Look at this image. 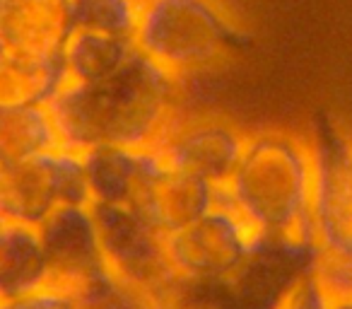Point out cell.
Listing matches in <instances>:
<instances>
[{"mask_svg":"<svg viewBox=\"0 0 352 309\" xmlns=\"http://www.w3.org/2000/svg\"><path fill=\"white\" fill-rule=\"evenodd\" d=\"M314 182L316 152L287 131L246 133L225 198L261 239L314 246Z\"/></svg>","mask_w":352,"mask_h":309,"instance_id":"7a4b0ae2","label":"cell"},{"mask_svg":"<svg viewBox=\"0 0 352 309\" xmlns=\"http://www.w3.org/2000/svg\"><path fill=\"white\" fill-rule=\"evenodd\" d=\"M162 239L171 270L186 283H222L261 242H268L256 235L254 227L225 198L222 189H217V201L210 211Z\"/></svg>","mask_w":352,"mask_h":309,"instance_id":"277c9868","label":"cell"},{"mask_svg":"<svg viewBox=\"0 0 352 309\" xmlns=\"http://www.w3.org/2000/svg\"><path fill=\"white\" fill-rule=\"evenodd\" d=\"M152 158H155L152 147L97 145L82 150L89 203L133 208Z\"/></svg>","mask_w":352,"mask_h":309,"instance_id":"8fae6325","label":"cell"},{"mask_svg":"<svg viewBox=\"0 0 352 309\" xmlns=\"http://www.w3.org/2000/svg\"><path fill=\"white\" fill-rule=\"evenodd\" d=\"M99 246L109 270L147 290L157 304L174 290L179 278L164 254V239L142 213L131 206L89 203Z\"/></svg>","mask_w":352,"mask_h":309,"instance_id":"8992f818","label":"cell"},{"mask_svg":"<svg viewBox=\"0 0 352 309\" xmlns=\"http://www.w3.org/2000/svg\"><path fill=\"white\" fill-rule=\"evenodd\" d=\"M68 203H89L82 152L60 145L0 169V213L8 222L39 227Z\"/></svg>","mask_w":352,"mask_h":309,"instance_id":"5b68a950","label":"cell"},{"mask_svg":"<svg viewBox=\"0 0 352 309\" xmlns=\"http://www.w3.org/2000/svg\"><path fill=\"white\" fill-rule=\"evenodd\" d=\"M135 49L138 46L131 36L73 30L63 46L60 61H63L68 83H97L116 73L135 54Z\"/></svg>","mask_w":352,"mask_h":309,"instance_id":"4fadbf2b","label":"cell"},{"mask_svg":"<svg viewBox=\"0 0 352 309\" xmlns=\"http://www.w3.org/2000/svg\"><path fill=\"white\" fill-rule=\"evenodd\" d=\"M244 140L246 133L225 118L182 114L155 150L166 162L188 169L222 189L239 162Z\"/></svg>","mask_w":352,"mask_h":309,"instance_id":"52a82bcc","label":"cell"},{"mask_svg":"<svg viewBox=\"0 0 352 309\" xmlns=\"http://www.w3.org/2000/svg\"><path fill=\"white\" fill-rule=\"evenodd\" d=\"M326 309H352V297H338V299H328Z\"/></svg>","mask_w":352,"mask_h":309,"instance_id":"ffe728a7","label":"cell"},{"mask_svg":"<svg viewBox=\"0 0 352 309\" xmlns=\"http://www.w3.org/2000/svg\"><path fill=\"white\" fill-rule=\"evenodd\" d=\"M49 280L44 246L36 227L8 222L0 239V299L30 292Z\"/></svg>","mask_w":352,"mask_h":309,"instance_id":"5bb4252c","label":"cell"},{"mask_svg":"<svg viewBox=\"0 0 352 309\" xmlns=\"http://www.w3.org/2000/svg\"><path fill=\"white\" fill-rule=\"evenodd\" d=\"M239 27L217 0H142L138 51L186 83L212 70L239 44Z\"/></svg>","mask_w":352,"mask_h":309,"instance_id":"3957f363","label":"cell"},{"mask_svg":"<svg viewBox=\"0 0 352 309\" xmlns=\"http://www.w3.org/2000/svg\"><path fill=\"white\" fill-rule=\"evenodd\" d=\"M78 309H160L147 290L118 278L104 266L75 292Z\"/></svg>","mask_w":352,"mask_h":309,"instance_id":"2e32d148","label":"cell"},{"mask_svg":"<svg viewBox=\"0 0 352 309\" xmlns=\"http://www.w3.org/2000/svg\"><path fill=\"white\" fill-rule=\"evenodd\" d=\"M160 309H234L222 283H186L179 280L160 302Z\"/></svg>","mask_w":352,"mask_h":309,"instance_id":"ac0fdd59","label":"cell"},{"mask_svg":"<svg viewBox=\"0 0 352 309\" xmlns=\"http://www.w3.org/2000/svg\"><path fill=\"white\" fill-rule=\"evenodd\" d=\"M0 309H78V304H75V295L54 285H41L15 297H3Z\"/></svg>","mask_w":352,"mask_h":309,"instance_id":"d6986e66","label":"cell"},{"mask_svg":"<svg viewBox=\"0 0 352 309\" xmlns=\"http://www.w3.org/2000/svg\"><path fill=\"white\" fill-rule=\"evenodd\" d=\"M60 147L49 107H22L0 111V162L15 164Z\"/></svg>","mask_w":352,"mask_h":309,"instance_id":"9a60e30c","label":"cell"},{"mask_svg":"<svg viewBox=\"0 0 352 309\" xmlns=\"http://www.w3.org/2000/svg\"><path fill=\"white\" fill-rule=\"evenodd\" d=\"M184 80L135 49L109 78L68 83L49 107L60 145L89 150L97 145L152 147L182 116Z\"/></svg>","mask_w":352,"mask_h":309,"instance_id":"6da1fadb","label":"cell"},{"mask_svg":"<svg viewBox=\"0 0 352 309\" xmlns=\"http://www.w3.org/2000/svg\"><path fill=\"white\" fill-rule=\"evenodd\" d=\"M140 3H142V0H140Z\"/></svg>","mask_w":352,"mask_h":309,"instance_id":"603a6c76","label":"cell"},{"mask_svg":"<svg viewBox=\"0 0 352 309\" xmlns=\"http://www.w3.org/2000/svg\"><path fill=\"white\" fill-rule=\"evenodd\" d=\"M6 225H8V220L3 217V213H0V239H3V232H6Z\"/></svg>","mask_w":352,"mask_h":309,"instance_id":"44dd1931","label":"cell"},{"mask_svg":"<svg viewBox=\"0 0 352 309\" xmlns=\"http://www.w3.org/2000/svg\"><path fill=\"white\" fill-rule=\"evenodd\" d=\"M215 201L217 187L188 169L166 162L155 150L133 208L142 213L150 225L164 237L201 217L215 206Z\"/></svg>","mask_w":352,"mask_h":309,"instance_id":"9c48e42d","label":"cell"},{"mask_svg":"<svg viewBox=\"0 0 352 309\" xmlns=\"http://www.w3.org/2000/svg\"><path fill=\"white\" fill-rule=\"evenodd\" d=\"M65 80L60 58H34L0 44V111L46 107Z\"/></svg>","mask_w":352,"mask_h":309,"instance_id":"7c38bea8","label":"cell"},{"mask_svg":"<svg viewBox=\"0 0 352 309\" xmlns=\"http://www.w3.org/2000/svg\"><path fill=\"white\" fill-rule=\"evenodd\" d=\"M73 32L68 0H0V44L34 58H60Z\"/></svg>","mask_w":352,"mask_h":309,"instance_id":"30bf717a","label":"cell"},{"mask_svg":"<svg viewBox=\"0 0 352 309\" xmlns=\"http://www.w3.org/2000/svg\"><path fill=\"white\" fill-rule=\"evenodd\" d=\"M36 230L49 264L46 285L75 295L107 266L89 203H68L56 208Z\"/></svg>","mask_w":352,"mask_h":309,"instance_id":"ba28073f","label":"cell"},{"mask_svg":"<svg viewBox=\"0 0 352 309\" xmlns=\"http://www.w3.org/2000/svg\"><path fill=\"white\" fill-rule=\"evenodd\" d=\"M73 30H94L107 34H135L140 0H68Z\"/></svg>","mask_w":352,"mask_h":309,"instance_id":"e0dca14e","label":"cell"},{"mask_svg":"<svg viewBox=\"0 0 352 309\" xmlns=\"http://www.w3.org/2000/svg\"><path fill=\"white\" fill-rule=\"evenodd\" d=\"M0 169H3V162H0Z\"/></svg>","mask_w":352,"mask_h":309,"instance_id":"7402d4cb","label":"cell"}]
</instances>
